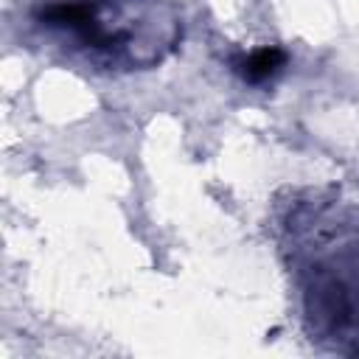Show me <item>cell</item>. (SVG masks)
I'll return each mask as SVG.
<instances>
[{
  "instance_id": "obj_1",
  "label": "cell",
  "mask_w": 359,
  "mask_h": 359,
  "mask_svg": "<svg viewBox=\"0 0 359 359\" xmlns=\"http://www.w3.org/2000/svg\"><path fill=\"white\" fill-rule=\"evenodd\" d=\"M286 65V50L278 45H264L255 48L238 59H233V70L247 81V84H264L272 76L280 73V67Z\"/></svg>"
}]
</instances>
